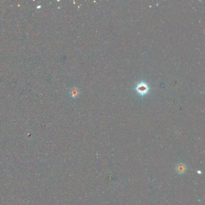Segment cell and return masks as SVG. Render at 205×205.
Masks as SVG:
<instances>
[{
    "instance_id": "obj_1",
    "label": "cell",
    "mask_w": 205,
    "mask_h": 205,
    "mask_svg": "<svg viewBox=\"0 0 205 205\" xmlns=\"http://www.w3.org/2000/svg\"><path fill=\"white\" fill-rule=\"evenodd\" d=\"M186 170V167L185 165L182 164L181 163L177 165L176 167V172L179 174H183L184 173H185Z\"/></svg>"
}]
</instances>
